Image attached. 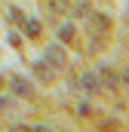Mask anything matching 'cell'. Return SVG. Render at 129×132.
Returning a JSON list of instances; mask_svg holds the SVG:
<instances>
[{
	"mask_svg": "<svg viewBox=\"0 0 129 132\" xmlns=\"http://www.w3.org/2000/svg\"><path fill=\"white\" fill-rule=\"evenodd\" d=\"M74 89H80L83 95H98V92H101V83H98L95 74H80L77 83H74Z\"/></svg>",
	"mask_w": 129,
	"mask_h": 132,
	"instance_id": "cell-1",
	"label": "cell"
},
{
	"mask_svg": "<svg viewBox=\"0 0 129 132\" xmlns=\"http://www.w3.org/2000/svg\"><path fill=\"white\" fill-rule=\"evenodd\" d=\"M46 62L55 68V71H62V68L68 65V52H64L62 43H49V46H46Z\"/></svg>",
	"mask_w": 129,
	"mask_h": 132,
	"instance_id": "cell-2",
	"label": "cell"
},
{
	"mask_svg": "<svg viewBox=\"0 0 129 132\" xmlns=\"http://www.w3.org/2000/svg\"><path fill=\"white\" fill-rule=\"evenodd\" d=\"M95 77H98V83H101V89H117L120 86V74L114 71V68H98L95 71Z\"/></svg>",
	"mask_w": 129,
	"mask_h": 132,
	"instance_id": "cell-3",
	"label": "cell"
},
{
	"mask_svg": "<svg viewBox=\"0 0 129 132\" xmlns=\"http://www.w3.org/2000/svg\"><path fill=\"white\" fill-rule=\"evenodd\" d=\"M9 86H12V92H15L19 98H31V95H34V83H31V80H25V77H12Z\"/></svg>",
	"mask_w": 129,
	"mask_h": 132,
	"instance_id": "cell-4",
	"label": "cell"
},
{
	"mask_svg": "<svg viewBox=\"0 0 129 132\" xmlns=\"http://www.w3.org/2000/svg\"><path fill=\"white\" fill-rule=\"evenodd\" d=\"M34 74H37V80H40V83H52V77H55V68L49 65L46 59H40V62L34 65Z\"/></svg>",
	"mask_w": 129,
	"mask_h": 132,
	"instance_id": "cell-5",
	"label": "cell"
},
{
	"mask_svg": "<svg viewBox=\"0 0 129 132\" xmlns=\"http://www.w3.org/2000/svg\"><path fill=\"white\" fill-rule=\"evenodd\" d=\"M86 22L92 25V31H95V34L111 31V19H108V15H101V12H89V15H86Z\"/></svg>",
	"mask_w": 129,
	"mask_h": 132,
	"instance_id": "cell-6",
	"label": "cell"
},
{
	"mask_svg": "<svg viewBox=\"0 0 129 132\" xmlns=\"http://www.w3.org/2000/svg\"><path fill=\"white\" fill-rule=\"evenodd\" d=\"M74 19H86L92 9H89V0H71V9H68Z\"/></svg>",
	"mask_w": 129,
	"mask_h": 132,
	"instance_id": "cell-7",
	"label": "cell"
},
{
	"mask_svg": "<svg viewBox=\"0 0 129 132\" xmlns=\"http://www.w3.org/2000/svg\"><path fill=\"white\" fill-rule=\"evenodd\" d=\"M22 31H25V37L37 40V37H40V31H43V25H40L37 19H25V22H22Z\"/></svg>",
	"mask_w": 129,
	"mask_h": 132,
	"instance_id": "cell-8",
	"label": "cell"
},
{
	"mask_svg": "<svg viewBox=\"0 0 129 132\" xmlns=\"http://www.w3.org/2000/svg\"><path fill=\"white\" fill-rule=\"evenodd\" d=\"M77 40V31H74V25L71 22H64L62 28H59V43H74Z\"/></svg>",
	"mask_w": 129,
	"mask_h": 132,
	"instance_id": "cell-9",
	"label": "cell"
},
{
	"mask_svg": "<svg viewBox=\"0 0 129 132\" xmlns=\"http://www.w3.org/2000/svg\"><path fill=\"white\" fill-rule=\"evenodd\" d=\"M15 104V95H0V111H12Z\"/></svg>",
	"mask_w": 129,
	"mask_h": 132,
	"instance_id": "cell-10",
	"label": "cell"
},
{
	"mask_svg": "<svg viewBox=\"0 0 129 132\" xmlns=\"http://www.w3.org/2000/svg\"><path fill=\"white\" fill-rule=\"evenodd\" d=\"M22 132H52V129H49V126H25Z\"/></svg>",
	"mask_w": 129,
	"mask_h": 132,
	"instance_id": "cell-11",
	"label": "cell"
},
{
	"mask_svg": "<svg viewBox=\"0 0 129 132\" xmlns=\"http://www.w3.org/2000/svg\"><path fill=\"white\" fill-rule=\"evenodd\" d=\"M101 3H111V0H101Z\"/></svg>",
	"mask_w": 129,
	"mask_h": 132,
	"instance_id": "cell-12",
	"label": "cell"
}]
</instances>
